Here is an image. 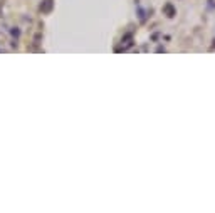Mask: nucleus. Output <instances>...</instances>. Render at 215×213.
<instances>
[{"mask_svg":"<svg viewBox=\"0 0 215 213\" xmlns=\"http://www.w3.org/2000/svg\"><path fill=\"white\" fill-rule=\"evenodd\" d=\"M163 12L166 13L168 17H173V15H175V8H173V5H171V3H166V5L163 7Z\"/></svg>","mask_w":215,"mask_h":213,"instance_id":"obj_1","label":"nucleus"}]
</instances>
